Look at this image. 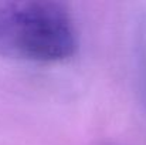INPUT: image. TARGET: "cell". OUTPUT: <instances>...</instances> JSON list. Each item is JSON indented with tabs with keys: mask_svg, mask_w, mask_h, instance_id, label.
Returning a JSON list of instances; mask_svg holds the SVG:
<instances>
[{
	"mask_svg": "<svg viewBox=\"0 0 146 145\" xmlns=\"http://www.w3.org/2000/svg\"><path fill=\"white\" fill-rule=\"evenodd\" d=\"M77 31L68 7L52 0H0V54L58 61L74 54Z\"/></svg>",
	"mask_w": 146,
	"mask_h": 145,
	"instance_id": "cell-1",
	"label": "cell"
}]
</instances>
